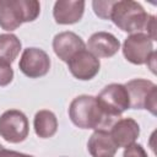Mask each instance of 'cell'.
<instances>
[{
	"mask_svg": "<svg viewBox=\"0 0 157 157\" xmlns=\"http://www.w3.org/2000/svg\"><path fill=\"white\" fill-rule=\"evenodd\" d=\"M120 49V42L109 32H96L87 42V50L96 58H110Z\"/></svg>",
	"mask_w": 157,
	"mask_h": 157,
	"instance_id": "11",
	"label": "cell"
},
{
	"mask_svg": "<svg viewBox=\"0 0 157 157\" xmlns=\"http://www.w3.org/2000/svg\"><path fill=\"white\" fill-rule=\"evenodd\" d=\"M115 145L119 147H128L134 144L140 135V126L132 118H121L114 123L109 131Z\"/></svg>",
	"mask_w": 157,
	"mask_h": 157,
	"instance_id": "12",
	"label": "cell"
},
{
	"mask_svg": "<svg viewBox=\"0 0 157 157\" xmlns=\"http://www.w3.org/2000/svg\"><path fill=\"white\" fill-rule=\"evenodd\" d=\"M0 157H33V156H29V155H26V153H21V152H17V151H11V150L2 148L0 151Z\"/></svg>",
	"mask_w": 157,
	"mask_h": 157,
	"instance_id": "21",
	"label": "cell"
},
{
	"mask_svg": "<svg viewBox=\"0 0 157 157\" xmlns=\"http://www.w3.org/2000/svg\"><path fill=\"white\" fill-rule=\"evenodd\" d=\"M40 12L37 0H0V27L13 31L25 22L34 21Z\"/></svg>",
	"mask_w": 157,
	"mask_h": 157,
	"instance_id": "3",
	"label": "cell"
},
{
	"mask_svg": "<svg viewBox=\"0 0 157 157\" xmlns=\"http://www.w3.org/2000/svg\"><path fill=\"white\" fill-rule=\"evenodd\" d=\"M125 88L129 94L130 108L132 109H147L156 115L157 107V86L145 78H134L126 82Z\"/></svg>",
	"mask_w": 157,
	"mask_h": 157,
	"instance_id": "4",
	"label": "cell"
},
{
	"mask_svg": "<svg viewBox=\"0 0 157 157\" xmlns=\"http://www.w3.org/2000/svg\"><path fill=\"white\" fill-rule=\"evenodd\" d=\"M18 67L29 78H38L49 72L50 58L39 48H26L21 55Z\"/></svg>",
	"mask_w": 157,
	"mask_h": 157,
	"instance_id": "8",
	"label": "cell"
},
{
	"mask_svg": "<svg viewBox=\"0 0 157 157\" xmlns=\"http://www.w3.org/2000/svg\"><path fill=\"white\" fill-rule=\"evenodd\" d=\"M27 117L17 109H9L0 115V136L11 144H18L28 136Z\"/></svg>",
	"mask_w": 157,
	"mask_h": 157,
	"instance_id": "5",
	"label": "cell"
},
{
	"mask_svg": "<svg viewBox=\"0 0 157 157\" xmlns=\"http://www.w3.org/2000/svg\"><path fill=\"white\" fill-rule=\"evenodd\" d=\"M85 11V1L59 0L54 4L53 16L59 25H72L82 18Z\"/></svg>",
	"mask_w": 157,
	"mask_h": 157,
	"instance_id": "13",
	"label": "cell"
},
{
	"mask_svg": "<svg viewBox=\"0 0 157 157\" xmlns=\"http://www.w3.org/2000/svg\"><path fill=\"white\" fill-rule=\"evenodd\" d=\"M69 117L77 128L105 131H109L114 123L120 119L107 114L98 104L96 97L88 94L78 96L71 101Z\"/></svg>",
	"mask_w": 157,
	"mask_h": 157,
	"instance_id": "1",
	"label": "cell"
},
{
	"mask_svg": "<svg viewBox=\"0 0 157 157\" xmlns=\"http://www.w3.org/2000/svg\"><path fill=\"white\" fill-rule=\"evenodd\" d=\"M87 148L92 157H114L118 146L109 131L96 130L87 142Z\"/></svg>",
	"mask_w": 157,
	"mask_h": 157,
	"instance_id": "14",
	"label": "cell"
},
{
	"mask_svg": "<svg viewBox=\"0 0 157 157\" xmlns=\"http://www.w3.org/2000/svg\"><path fill=\"white\" fill-rule=\"evenodd\" d=\"M82 49H85L82 38L74 32H60L53 39V50L55 55L65 63Z\"/></svg>",
	"mask_w": 157,
	"mask_h": 157,
	"instance_id": "10",
	"label": "cell"
},
{
	"mask_svg": "<svg viewBox=\"0 0 157 157\" xmlns=\"http://www.w3.org/2000/svg\"><path fill=\"white\" fill-rule=\"evenodd\" d=\"M21 50V40L12 33L0 34V59L12 64Z\"/></svg>",
	"mask_w": 157,
	"mask_h": 157,
	"instance_id": "16",
	"label": "cell"
},
{
	"mask_svg": "<svg viewBox=\"0 0 157 157\" xmlns=\"http://www.w3.org/2000/svg\"><path fill=\"white\" fill-rule=\"evenodd\" d=\"M109 20H112L123 32L132 34L146 31L150 15L139 2L132 0H120L113 1Z\"/></svg>",
	"mask_w": 157,
	"mask_h": 157,
	"instance_id": "2",
	"label": "cell"
},
{
	"mask_svg": "<svg viewBox=\"0 0 157 157\" xmlns=\"http://www.w3.org/2000/svg\"><path fill=\"white\" fill-rule=\"evenodd\" d=\"M33 128L37 136H39L40 139H49L58 130V119L53 112L42 109L34 115Z\"/></svg>",
	"mask_w": 157,
	"mask_h": 157,
	"instance_id": "15",
	"label": "cell"
},
{
	"mask_svg": "<svg viewBox=\"0 0 157 157\" xmlns=\"http://www.w3.org/2000/svg\"><path fill=\"white\" fill-rule=\"evenodd\" d=\"M146 32H147L146 34L152 40L156 39V17L155 16L150 15V20H148V23H147V27H146Z\"/></svg>",
	"mask_w": 157,
	"mask_h": 157,
	"instance_id": "20",
	"label": "cell"
},
{
	"mask_svg": "<svg viewBox=\"0 0 157 157\" xmlns=\"http://www.w3.org/2000/svg\"><path fill=\"white\" fill-rule=\"evenodd\" d=\"M153 52V40L142 32L130 34L123 44L125 59L134 65L147 64Z\"/></svg>",
	"mask_w": 157,
	"mask_h": 157,
	"instance_id": "7",
	"label": "cell"
},
{
	"mask_svg": "<svg viewBox=\"0 0 157 157\" xmlns=\"http://www.w3.org/2000/svg\"><path fill=\"white\" fill-rule=\"evenodd\" d=\"M96 99L101 108L114 118H120V115L130 108L128 91L125 86L120 83H110L105 86Z\"/></svg>",
	"mask_w": 157,
	"mask_h": 157,
	"instance_id": "6",
	"label": "cell"
},
{
	"mask_svg": "<svg viewBox=\"0 0 157 157\" xmlns=\"http://www.w3.org/2000/svg\"><path fill=\"white\" fill-rule=\"evenodd\" d=\"M2 148H4V146H2V145H1V144H0V151H1V150H2Z\"/></svg>",
	"mask_w": 157,
	"mask_h": 157,
	"instance_id": "22",
	"label": "cell"
},
{
	"mask_svg": "<svg viewBox=\"0 0 157 157\" xmlns=\"http://www.w3.org/2000/svg\"><path fill=\"white\" fill-rule=\"evenodd\" d=\"M112 5H113V1H110V0H108V1H97L96 0L92 2L94 13L103 20H109Z\"/></svg>",
	"mask_w": 157,
	"mask_h": 157,
	"instance_id": "18",
	"label": "cell"
},
{
	"mask_svg": "<svg viewBox=\"0 0 157 157\" xmlns=\"http://www.w3.org/2000/svg\"><path fill=\"white\" fill-rule=\"evenodd\" d=\"M69 70L71 75L81 81H87L93 78L101 67L99 59L91 54L86 48L76 53L69 61H67Z\"/></svg>",
	"mask_w": 157,
	"mask_h": 157,
	"instance_id": "9",
	"label": "cell"
},
{
	"mask_svg": "<svg viewBox=\"0 0 157 157\" xmlns=\"http://www.w3.org/2000/svg\"><path fill=\"white\" fill-rule=\"evenodd\" d=\"M123 157H148L145 148L139 144H131L125 147Z\"/></svg>",
	"mask_w": 157,
	"mask_h": 157,
	"instance_id": "19",
	"label": "cell"
},
{
	"mask_svg": "<svg viewBox=\"0 0 157 157\" xmlns=\"http://www.w3.org/2000/svg\"><path fill=\"white\" fill-rule=\"evenodd\" d=\"M13 78V70L11 67V64L0 59V86H7L11 83Z\"/></svg>",
	"mask_w": 157,
	"mask_h": 157,
	"instance_id": "17",
	"label": "cell"
}]
</instances>
